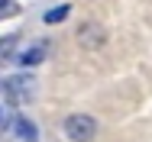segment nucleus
<instances>
[{
  "label": "nucleus",
  "instance_id": "nucleus-1",
  "mask_svg": "<svg viewBox=\"0 0 152 142\" xmlns=\"http://www.w3.org/2000/svg\"><path fill=\"white\" fill-rule=\"evenodd\" d=\"M65 133L71 142H91L97 136V119L88 113H71L65 119Z\"/></svg>",
  "mask_w": 152,
  "mask_h": 142
},
{
  "label": "nucleus",
  "instance_id": "nucleus-2",
  "mask_svg": "<svg viewBox=\"0 0 152 142\" xmlns=\"http://www.w3.org/2000/svg\"><path fill=\"white\" fill-rule=\"evenodd\" d=\"M75 36H78V42H81L84 49H100V45L107 42V32H104V26H100V23H94V20L81 23Z\"/></svg>",
  "mask_w": 152,
  "mask_h": 142
},
{
  "label": "nucleus",
  "instance_id": "nucleus-3",
  "mask_svg": "<svg viewBox=\"0 0 152 142\" xmlns=\"http://www.w3.org/2000/svg\"><path fill=\"white\" fill-rule=\"evenodd\" d=\"M7 94H10V100H13V103L29 100V94H32V78H26V74L10 78V81H7Z\"/></svg>",
  "mask_w": 152,
  "mask_h": 142
},
{
  "label": "nucleus",
  "instance_id": "nucleus-4",
  "mask_svg": "<svg viewBox=\"0 0 152 142\" xmlns=\"http://www.w3.org/2000/svg\"><path fill=\"white\" fill-rule=\"evenodd\" d=\"M45 55H49V42H36L29 52H23V55H20V65H23V68H32V65H39Z\"/></svg>",
  "mask_w": 152,
  "mask_h": 142
},
{
  "label": "nucleus",
  "instance_id": "nucleus-5",
  "mask_svg": "<svg viewBox=\"0 0 152 142\" xmlns=\"http://www.w3.org/2000/svg\"><path fill=\"white\" fill-rule=\"evenodd\" d=\"M13 123H16L20 139H26V142H36V139H39V136H36V126H32L29 119H23V116H20V119H13Z\"/></svg>",
  "mask_w": 152,
  "mask_h": 142
},
{
  "label": "nucleus",
  "instance_id": "nucleus-6",
  "mask_svg": "<svg viewBox=\"0 0 152 142\" xmlns=\"http://www.w3.org/2000/svg\"><path fill=\"white\" fill-rule=\"evenodd\" d=\"M68 13H71V7H68V3H61V7H55V10H45V16H42V20L52 26V23H61Z\"/></svg>",
  "mask_w": 152,
  "mask_h": 142
},
{
  "label": "nucleus",
  "instance_id": "nucleus-7",
  "mask_svg": "<svg viewBox=\"0 0 152 142\" xmlns=\"http://www.w3.org/2000/svg\"><path fill=\"white\" fill-rule=\"evenodd\" d=\"M10 13H16V7L10 0H0V16H10Z\"/></svg>",
  "mask_w": 152,
  "mask_h": 142
},
{
  "label": "nucleus",
  "instance_id": "nucleus-8",
  "mask_svg": "<svg viewBox=\"0 0 152 142\" xmlns=\"http://www.w3.org/2000/svg\"><path fill=\"white\" fill-rule=\"evenodd\" d=\"M0 126H10L7 123V107H0Z\"/></svg>",
  "mask_w": 152,
  "mask_h": 142
}]
</instances>
